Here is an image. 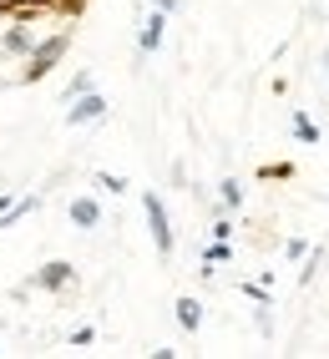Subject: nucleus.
Instances as JSON below:
<instances>
[{"mask_svg":"<svg viewBox=\"0 0 329 359\" xmlns=\"http://www.w3.org/2000/svg\"><path fill=\"white\" fill-rule=\"evenodd\" d=\"M66 46H72V31H56V36H46L41 46H31V56H26V71H20V81H41L46 71H51V66L66 56Z\"/></svg>","mask_w":329,"mask_h":359,"instance_id":"obj_1","label":"nucleus"},{"mask_svg":"<svg viewBox=\"0 0 329 359\" xmlns=\"http://www.w3.org/2000/svg\"><path fill=\"white\" fill-rule=\"evenodd\" d=\"M142 212H147V228H152L157 253L168 258V253H173V223H168V208H162V198H157V193H142Z\"/></svg>","mask_w":329,"mask_h":359,"instance_id":"obj_2","label":"nucleus"},{"mask_svg":"<svg viewBox=\"0 0 329 359\" xmlns=\"http://www.w3.org/2000/svg\"><path fill=\"white\" fill-rule=\"evenodd\" d=\"M107 116V97L102 91H81V97H72V107H66V127H86V122H102Z\"/></svg>","mask_w":329,"mask_h":359,"instance_id":"obj_3","label":"nucleus"},{"mask_svg":"<svg viewBox=\"0 0 329 359\" xmlns=\"http://www.w3.org/2000/svg\"><path fill=\"white\" fill-rule=\"evenodd\" d=\"M72 283H76V273H72V263H66V258H51L46 269H36V289L61 294V289H72Z\"/></svg>","mask_w":329,"mask_h":359,"instance_id":"obj_4","label":"nucleus"},{"mask_svg":"<svg viewBox=\"0 0 329 359\" xmlns=\"http://www.w3.org/2000/svg\"><path fill=\"white\" fill-rule=\"evenodd\" d=\"M162 36H168V11H152V15L142 20V31H137V51L152 56L157 46H162Z\"/></svg>","mask_w":329,"mask_h":359,"instance_id":"obj_5","label":"nucleus"},{"mask_svg":"<svg viewBox=\"0 0 329 359\" xmlns=\"http://www.w3.org/2000/svg\"><path fill=\"white\" fill-rule=\"evenodd\" d=\"M66 212H72L76 228H97V223H102V203H97V198H72V208H66Z\"/></svg>","mask_w":329,"mask_h":359,"instance_id":"obj_6","label":"nucleus"},{"mask_svg":"<svg viewBox=\"0 0 329 359\" xmlns=\"http://www.w3.org/2000/svg\"><path fill=\"white\" fill-rule=\"evenodd\" d=\"M31 46H36V41H31V31L20 26V20H15L6 36H0V51H11V56H31Z\"/></svg>","mask_w":329,"mask_h":359,"instance_id":"obj_7","label":"nucleus"},{"mask_svg":"<svg viewBox=\"0 0 329 359\" xmlns=\"http://www.w3.org/2000/svg\"><path fill=\"white\" fill-rule=\"evenodd\" d=\"M177 324H182L187 334H198V329H203V304H198V299H177Z\"/></svg>","mask_w":329,"mask_h":359,"instance_id":"obj_8","label":"nucleus"},{"mask_svg":"<svg viewBox=\"0 0 329 359\" xmlns=\"http://www.w3.org/2000/svg\"><path fill=\"white\" fill-rule=\"evenodd\" d=\"M233 258V248H228V238H213V243L203 248V263H228Z\"/></svg>","mask_w":329,"mask_h":359,"instance_id":"obj_9","label":"nucleus"},{"mask_svg":"<svg viewBox=\"0 0 329 359\" xmlns=\"http://www.w3.org/2000/svg\"><path fill=\"white\" fill-rule=\"evenodd\" d=\"M294 137H299V142H319V127H314L304 111H294Z\"/></svg>","mask_w":329,"mask_h":359,"instance_id":"obj_10","label":"nucleus"},{"mask_svg":"<svg viewBox=\"0 0 329 359\" xmlns=\"http://www.w3.org/2000/svg\"><path fill=\"white\" fill-rule=\"evenodd\" d=\"M97 187H102V193H127V177H116V172H97Z\"/></svg>","mask_w":329,"mask_h":359,"instance_id":"obj_11","label":"nucleus"},{"mask_svg":"<svg viewBox=\"0 0 329 359\" xmlns=\"http://www.w3.org/2000/svg\"><path fill=\"white\" fill-rule=\"evenodd\" d=\"M239 203H243V187L228 177V182H223V208H239Z\"/></svg>","mask_w":329,"mask_h":359,"instance_id":"obj_12","label":"nucleus"},{"mask_svg":"<svg viewBox=\"0 0 329 359\" xmlns=\"http://www.w3.org/2000/svg\"><path fill=\"white\" fill-rule=\"evenodd\" d=\"M86 86H91V76H86V71H81V76H76L72 86H66V102H72V97H81V91H86Z\"/></svg>","mask_w":329,"mask_h":359,"instance_id":"obj_13","label":"nucleus"},{"mask_svg":"<svg viewBox=\"0 0 329 359\" xmlns=\"http://www.w3.org/2000/svg\"><path fill=\"white\" fill-rule=\"evenodd\" d=\"M284 253H289V258H304V253H309V243H304V238H289Z\"/></svg>","mask_w":329,"mask_h":359,"instance_id":"obj_14","label":"nucleus"},{"mask_svg":"<svg viewBox=\"0 0 329 359\" xmlns=\"http://www.w3.org/2000/svg\"><path fill=\"white\" fill-rule=\"evenodd\" d=\"M152 11H168V15H173V11H177V0H152Z\"/></svg>","mask_w":329,"mask_h":359,"instance_id":"obj_15","label":"nucleus"}]
</instances>
